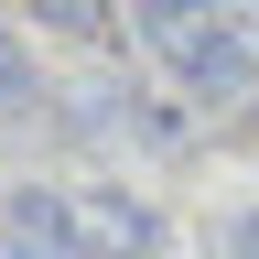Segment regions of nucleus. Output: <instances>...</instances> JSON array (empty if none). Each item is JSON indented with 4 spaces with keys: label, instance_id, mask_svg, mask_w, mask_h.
Returning <instances> with one entry per match:
<instances>
[{
    "label": "nucleus",
    "instance_id": "nucleus-4",
    "mask_svg": "<svg viewBox=\"0 0 259 259\" xmlns=\"http://www.w3.org/2000/svg\"><path fill=\"white\" fill-rule=\"evenodd\" d=\"M32 108H44V65L22 32H0V119H32Z\"/></svg>",
    "mask_w": 259,
    "mask_h": 259
},
{
    "label": "nucleus",
    "instance_id": "nucleus-2",
    "mask_svg": "<svg viewBox=\"0 0 259 259\" xmlns=\"http://www.w3.org/2000/svg\"><path fill=\"white\" fill-rule=\"evenodd\" d=\"M162 65L205 97V108H238V97L259 87V54H248V32H227V22H194L184 44H162Z\"/></svg>",
    "mask_w": 259,
    "mask_h": 259
},
{
    "label": "nucleus",
    "instance_id": "nucleus-3",
    "mask_svg": "<svg viewBox=\"0 0 259 259\" xmlns=\"http://www.w3.org/2000/svg\"><path fill=\"white\" fill-rule=\"evenodd\" d=\"M32 32H65V44H108L119 0H32Z\"/></svg>",
    "mask_w": 259,
    "mask_h": 259
},
{
    "label": "nucleus",
    "instance_id": "nucleus-7",
    "mask_svg": "<svg viewBox=\"0 0 259 259\" xmlns=\"http://www.w3.org/2000/svg\"><path fill=\"white\" fill-rule=\"evenodd\" d=\"M248 11H259V0H248Z\"/></svg>",
    "mask_w": 259,
    "mask_h": 259
},
{
    "label": "nucleus",
    "instance_id": "nucleus-5",
    "mask_svg": "<svg viewBox=\"0 0 259 259\" xmlns=\"http://www.w3.org/2000/svg\"><path fill=\"white\" fill-rule=\"evenodd\" d=\"M130 32H151V44H184L194 22H216V0H119Z\"/></svg>",
    "mask_w": 259,
    "mask_h": 259
},
{
    "label": "nucleus",
    "instance_id": "nucleus-6",
    "mask_svg": "<svg viewBox=\"0 0 259 259\" xmlns=\"http://www.w3.org/2000/svg\"><path fill=\"white\" fill-rule=\"evenodd\" d=\"M227 259H259V216H238V227H227Z\"/></svg>",
    "mask_w": 259,
    "mask_h": 259
},
{
    "label": "nucleus",
    "instance_id": "nucleus-1",
    "mask_svg": "<svg viewBox=\"0 0 259 259\" xmlns=\"http://www.w3.org/2000/svg\"><path fill=\"white\" fill-rule=\"evenodd\" d=\"M65 259H162V216L130 184H87L65 194Z\"/></svg>",
    "mask_w": 259,
    "mask_h": 259
}]
</instances>
